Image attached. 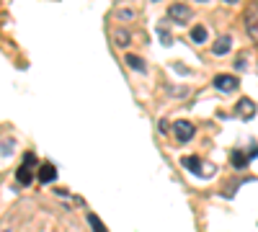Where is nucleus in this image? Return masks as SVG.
Instances as JSON below:
<instances>
[{
    "label": "nucleus",
    "instance_id": "f257e3e1",
    "mask_svg": "<svg viewBox=\"0 0 258 232\" xmlns=\"http://www.w3.org/2000/svg\"><path fill=\"white\" fill-rule=\"evenodd\" d=\"M34 165H36V155L34 152H26L24 155V165H21L18 173H16V178L21 181V186H31V181H34Z\"/></svg>",
    "mask_w": 258,
    "mask_h": 232
},
{
    "label": "nucleus",
    "instance_id": "f03ea898",
    "mask_svg": "<svg viewBox=\"0 0 258 232\" xmlns=\"http://www.w3.org/2000/svg\"><path fill=\"white\" fill-rule=\"evenodd\" d=\"M245 31L258 44V6H248V11H245Z\"/></svg>",
    "mask_w": 258,
    "mask_h": 232
},
{
    "label": "nucleus",
    "instance_id": "7ed1b4c3",
    "mask_svg": "<svg viewBox=\"0 0 258 232\" xmlns=\"http://www.w3.org/2000/svg\"><path fill=\"white\" fill-rule=\"evenodd\" d=\"M170 129H173L178 142H188V139H194V134H197V126H194L191 121H176Z\"/></svg>",
    "mask_w": 258,
    "mask_h": 232
},
{
    "label": "nucleus",
    "instance_id": "20e7f679",
    "mask_svg": "<svg viewBox=\"0 0 258 232\" xmlns=\"http://www.w3.org/2000/svg\"><path fill=\"white\" fill-rule=\"evenodd\" d=\"M212 83H214V88L222 91V93H232V91H238V86H240L235 75H217Z\"/></svg>",
    "mask_w": 258,
    "mask_h": 232
},
{
    "label": "nucleus",
    "instance_id": "39448f33",
    "mask_svg": "<svg viewBox=\"0 0 258 232\" xmlns=\"http://www.w3.org/2000/svg\"><path fill=\"white\" fill-rule=\"evenodd\" d=\"M168 16L173 18V21H178V24H186V21L191 18V8L183 6V3H173V6L168 8Z\"/></svg>",
    "mask_w": 258,
    "mask_h": 232
},
{
    "label": "nucleus",
    "instance_id": "423d86ee",
    "mask_svg": "<svg viewBox=\"0 0 258 232\" xmlns=\"http://www.w3.org/2000/svg\"><path fill=\"white\" fill-rule=\"evenodd\" d=\"M235 114H238L243 121L253 119V116H255V103H253L250 98H240V101H238V109H235Z\"/></svg>",
    "mask_w": 258,
    "mask_h": 232
},
{
    "label": "nucleus",
    "instance_id": "0eeeda50",
    "mask_svg": "<svg viewBox=\"0 0 258 232\" xmlns=\"http://www.w3.org/2000/svg\"><path fill=\"white\" fill-rule=\"evenodd\" d=\"M36 178H39L41 183H52V181L57 178V168H54L52 163H41L39 171H36Z\"/></svg>",
    "mask_w": 258,
    "mask_h": 232
},
{
    "label": "nucleus",
    "instance_id": "6e6552de",
    "mask_svg": "<svg viewBox=\"0 0 258 232\" xmlns=\"http://www.w3.org/2000/svg\"><path fill=\"white\" fill-rule=\"evenodd\" d=\"M230 47H232V39L225 34V36H220V39L212 44V52L217 54V57H222V54H227V52H230Z\"/></svg>",
    "mask_w": 258,
    "mask_h": 232
},
{
    "label": "nucleus",
    "instance_id": "1a4fd4ad",
    "mask_svg": "<svg viewBox=\"0 0 258 232\" xmlns=\"http://www.w3.org/2000/svg\"><path fill=\"white\" fill-rule=\"evenodd\" d=\"M181 165L186 168L188 173H194V176H204V173H202V160H199V158L188 155V158H183V160H181Z\"/></svg>",
    "mask_w": 258,
    "mask_h": 232
},
{
    "label": "nucleus",
    "instance_id": "9d476101",
    "mask_svg": "<svg viewBox=\"0 0 258 232\" xmlns=\"http://www.w3.org/2000/svg\"><path fill=\"white\" fill-rule=\"evenodd\" d=\"M232 168H238V171H243V168H248V163H250V158L245 155V152H240V150H232Z\"/></svg>",
    "mask_w": 258,
    "mask_h": 232
},
{
    "label": "nucleus",
    "instance_id": "9b49d317",
    "mask_svg": "<svg viewBox=\"0 0 258 232\" xmlns=\"http://www.w3.org/2000/svg\"><path fill=\"white\" fill-rule=\"evenodd\" d=\"M126 65L132 67V70H137V72H142L145 70V59L137 57V54H126Z\"/></svg>",
    "mask_w": 258,
    "mask_h": 232
},
{
    "label": "nucleus",
    "instance_id": "f8f14e48",
    "mask_svg": "<svg viewBox=\"0 0 258 232\" xmlns=\"http://www.w3.org/2000/svg\"><path fill=\"white\" fill-rule=\"evenodd\" d=\"M88 224H91V229H93V232H109V229H106V224H103V222H101V219H98L93 212L88 214Z\"/></svg>",
    "mask_w": 258,
    "mask_h": 232
},
{
    "label": "nucleus",
    "instance_id": "ddd939ff",
    "mask_svg": "<svg viewBox=\"0 0 258 232\" xmlns=\"http://www.w3.org/2000/svg\"><path fill=\"white\" fill-rule=\"evenodd\" d=\"M191 39L197 41V44L207 41V29H204V26H194V29H191Z\"/></svg>",
    "mask_w": 258,
    "mask_h": 232
},
{
    "label": "nucleus",
    "instance_id": "4468645a",
    "mask_svg": "<svg viewBox=\"0 0 258 232\" xmlns=\"http://www.w3.org/2000/svg\"><path fill=\"white\" fill-rule=\"evenodd\" d=\"M158 36H160V41H163L165 47L170 44V41H173V36H170V31H168L165 26H158Z\"/></svg>",
    "mask_w": 258,
    "mask_h": 232
},
{
    "label": "nucleus",
    "instance_id": "2eb2a0df",
    "mask_svg": "<svg viewBox=\"0 0 258 232\" xmlns=\"http://www.w3.org/2000/svg\"><path fill=\"white\" fill-rule=\"evenodd\" d=\"M126 41H129V34H126V31H116V44H119V47H124Z\"/></svg>",
    "mask_w": 258,
    "mask_h": 232
},
{
    "label": "nucleus",
    "instance_id": "dca6fc26",
    "mask_svg": "<svg viewBox=\"0 0 258 232\" xmlns=\"http://www.w3.org/2000/svg\"><path fill=\"white\" fill-rule=\"evenodd\" d=\"M3 155H13V139H6L3 142Z\"/></svg>",
    "mask_w": 258,
    "mask_h": 232
},
{
    "label": "nucleus",
    "instance_id": "f3484780",
    "mask_svg": "<svg viewBox=\"0 0 258 232\" xmlns=\"http://www.w3.org/2000/svg\"><path fill=\"white\" fill-rule=\"evenodd\" d=\"M245 57H238V62H235V70H245Z\"/></svg>",
    "mask_w": 258,
    "mask_h": 232
},
{
    "label": "nucleus",
    "instance_id": "a211bd4d",
    "mask_svg": "<svg viewBox=\"0 0 258 232\" xmlns=\"http://www.w3.org/2000/svg\"><path fill=\"white\" fill-rule=\"evenodd\" d=\"M119 18H135V11H119Z\"/></svg>",
    "mask_w": 258,
    "mask_h": 232
},
{
    "label": "nucleus",
    "instance_id": "6ab92c4d",
    "mask_svg": "<svg viewBox=\"0 0 258 232\" xmlns=\"http://www.w3.org/2000/svg\"><path fill=\"white\" fill-rule=\"evenodd\" d=\"M168 129H170L168 121H165V119H160V132H168Z\"/></svg>",
    "mask_w": 258,
    "mask_h": 232
}]
</instances>
